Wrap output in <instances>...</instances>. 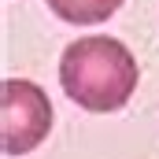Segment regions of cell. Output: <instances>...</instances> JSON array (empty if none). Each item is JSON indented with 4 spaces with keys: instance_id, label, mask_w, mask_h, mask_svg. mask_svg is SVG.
<instances>
[{
    "instance_id": "2",
    "label": "cell",
    "mask_w": 159,
    "mask_h": 159,
    "mask_svg": "<svg viewBox=\"0 0 159 159\" xmlns=\"http://www.w3.org/2000/svg\"><path fill=\"white\" fill-rule=\"evenodd\" d=\"M52 129V104L41 85L26 78H7L0 89V141L7 156L34 152Z\"/></svg>"
},
{
    "instance_id": "1",
    "label": "cell",
    "mask_w": 159,
    "mask_h": 159,
    "mask_svg": "<svg viewBox=\"0 0 159 159\" xmlns=\"http://www.w3.org/2000/svg\"><path fill=\"white\" fill-rule=\"evenodd\" d=\"M137 59L115 37L70 41L59 56V85L85 111H119L137 89Z\"/></svg>"
},
{
    "instance_id": "3",
    "label": "cell",
    "mask_w": 159,
    "mask_h": 159,
    "mask_svg": "<svg viewBox=\"0 0 159 159\" xmlns=\"http://www.w3.org/2000/svg\"><path fill=\"white\" fill-rule=\"evenodd\" d=\"M48 11H56L63 22H78V26H89V22H104L111 19L122 7V0H44Z\"/></svg>"
}]
</instances>
